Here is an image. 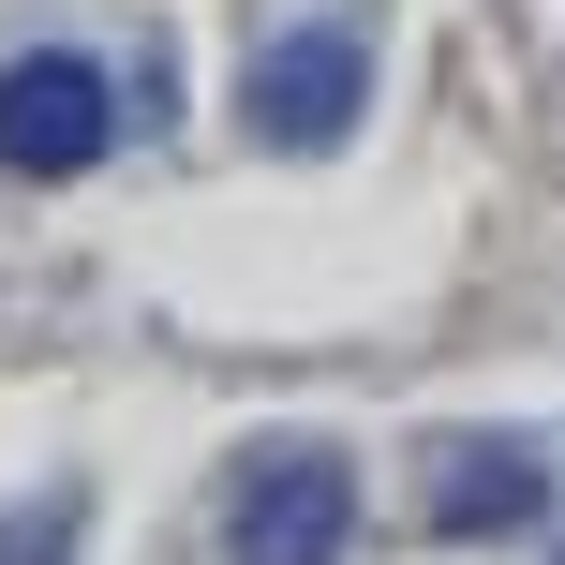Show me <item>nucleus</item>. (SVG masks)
Here are the masks:
<instances>
[{
    "mask_svg": "<svg viewBox=\"0 0 565 565\" xmlns=\"http://www.w3.org/2000/svg\"><path fill=\"white\" fill-rule=\"evenodd\" d=\"M342 551H358V461L328 431H282V447L238 461L224 565H342Z\"/></svg>",
    "mask_w": 565,
    "mask_h": 565,
    "instance_id": "f257e3e1",
    "label": "nucleus"
},
{
    "mask_svg": "<svg viewBox=\"0 0 565 565\" xmlns=\"http://www.w3.org/2000/svg\"><path fill=\"white\" fill-rule=\"evenodd\" d=\"M238 119H254V149H342L372 119V30L358 15H312L282 30V45H254V89H238Z\"/></svg>",
    "mask_w": 565,
    "mask_h": 565,
    "instance_id": "f03ea898",
    "label": "nucleus"
},
{
    "mask_svg": "<svg viewBox=\"0 0 565 565\" xmlns=\"http://www.w3.org/2000/svg\"><path fill=\"white\" fill-rule=\"evenodd\" d=\"M119 149V75L75 45L0 60V179H89Z\"/></svg>",
    "mask_w": 565,
    "mask_h": 565,
    "instance_id": "7ed1b4c3",
    "label": "nucleus"
},
{
    "mask_svg": "<svg viewBox=\"0 0 565 565\" xmlns=\"http://www.w3.org/2000/svg\"><path fill=\"white\" fill-rule=\"evenodd\" d=\"M536 507H551V461L521 447V431H447V447H431V536L447 551L536 536Z\"/></svg>",
    "mask_w": 565,
    "mask_h": 565,
    "instance_id": "20e7f679",
    "label": "nucleus"
},
{
    "mask_svg": "<svg viewBox=\"0 0 565 565\" xmlns=\"http://www.w3.org/2000/svg\"><path fill=\"white\" fill-rule=\"evenodd\" d=\"M60 551H75V491H45V507L0 521V565H60Z\"/></svg>",
    "mask_w": 565,
    "mask_h": 565,
    "instance_id": "39448f33",
    "label": "nucleus"
},
{
    "mask_svg": "<svg viewBox=\"0 0 565 565\" xmlns=\"http://www.w3.org/2000/svg\"><path fill=\"white\" fill-rule=\"evenodd\" d=\"M551 565H565V551H551Z\"/></svg>",
    "mask_w": 565,
    "mask_h": 565,
    "instance_id": "423d86ee",
    "label": "nucleus"
}]
</instances>
